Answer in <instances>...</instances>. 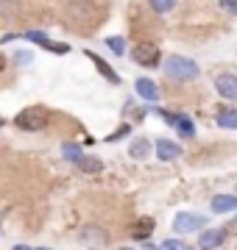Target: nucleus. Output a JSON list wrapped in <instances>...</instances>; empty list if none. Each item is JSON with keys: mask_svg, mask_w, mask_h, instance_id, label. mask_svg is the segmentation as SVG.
I'll use <instances>...</instances> for the list:
<instances>
[{"mask_svg": "<svg viewBox=\"0 0 237 250\" xmlns=\"http://www.w3.org/2000/svg\"><path fill=\"white\" fill-rule=\"evenodd\" d=\"M220 6H223V9H229V11H235V9H237L235 0H220Z\"/></svg>", "mask_w": 237, "mask_h": 250, "instance_id": "25", "label": "nucleus"}, {"mask_svg": "<svg viewBox=\"0 0 237 250\" xmlns=\"http://www.w3.org/2000/svg\"><path fill=\"white\" fill-rule=\"evenodd\" d=\"M204 217L201 214H190V211H182V214H176V220H173V228H176V233H192V231H201L204 228Z\"/></svg>", "mask_w": 237, "mask_h": 250, "instance_id": "3", "label": "nucleus"}, {"mask_svg": "<svg viewBox=\"0 0 237 250\" xmlns=\"http://www.w3.org/2000/svg\"><path fill=\"white\" fill-rule=\"evenodd\" d=\"M37 250H45V248H37Z\"/></svg>", "mask_w": 237, "mask_h": 250, "instance_id": "30", "label": "nucleus"}, {"mask_svg": "<svg viewBox=\"0 0 237 250\" xmlns=\"http://www.w3.org/2000/svg\"><path fill=\"white\" fill-rule=\"evenodd\" d=\"M25 39H31V42H37V45H42V42H45L47 36L42 34V31H28V34H25Z\"/></svg>", "mask_w": 237, "mask_h": 250, "instance_id": "23", "label": "nucleus"}, {"mask_svg": "<svg viewBox=\"0 0 237 250\" xmlns=\"http://www.w3.org/2000/svg\"><path fill=\"white\" fill-rule=\"evenodd\" d=\"M226 239V228H210L198 236V250H215Z\"/></svg>", "mask_w": 237, "mask_h": 250, "instance_id": "5", "label": "nucleus"}, {"mask_svg": "<svg viewBox=\"0 0 237 250\" xmlns=\"http://www.w3.org/2000/svg\"><path fill=\"white\" fill-rule=\"evenodd\" d=\"M106 45H109V50H112V53H118V56H123V53H126V42H123L120 36H109V39H106Z\"/></svg>", "mask_w": 237, "mask_h": 250, "instance_id": "18", "label": "nucleus"}, {"mask_svg": "<svg viewBox=\"0 0 237 250\" xmlns=\"http://www.w3.org/2000/svg\"><path fill=\"white\" fill-rule=\"evenodd\" d=\"M148 153H151V142H148V139H134L131 147H128V156H131V159H137V161L148 159Z\"/></svg>", "mask_w": 237, "mask_h": 250, "instance_id": "13", "label": "nucleus"}, {"mask_svg": "<svg viewBox=\"0 0 237 250\" xmlns=\"http://www.w3.org/2000/svg\"><path fill=\"white\" fill-rule=\"evenodd\" d=\"M3 123H6V120H3V117H0V128H3Z\"/></svg>", "mask_w": 237, "mask_h": 250, "instance_id": "29", "label": "nucleus"}, {"mask_svg": "<svg viewBox=\"0 0 237 250\" xmlns=\"http://www.w3.org/2000/svg\"><path fill=\"white\" fill-rule=\"evenodd\" d=\"M75 164H78L84 172H90V175H98V172H103V161H100V159H92V156H81Z\"/></svg>", "mask_w": 237, "mask_h": 250, "instance_id": "14", "label": "nucleus"}, {"mask_svg": "<svg viewBox=\"0 0 237 250\" xmlns=\"http://www.w3.org/2000/svg\"><path fill=\"white\" fill-rule=\"evenodd\" d=\"M14 250H28V248H23V245H17V248H14Z\"/></svg>", "mask_w": 237, "mask_h": 250, "instance_id": "27", "label": "nucleus"}, {"mask_svg": "<svg viewBox=\"0 0 237 250\" xmlns=\"http://www.w3.org/2000/svg\"><path fill=\"white\" fill-rule=\"evenodd\" d=\"M134 86H137V95H140L142 100H151V103H154V100H159V89H156V83H154V81L140 78L137 83H134Z\"/></svg>", "mask_w": 237, "mask_h": 250, "instance_id": "11", "label": "nucleus"}, {"mask_svg": "<svg viewBox=\"0 0 237 250\" xmlns=\"http://www.w3.org/2000/svg\"><path fill=\"white\" fill-rule=\"evenodd\" d=\"M6 70V59H3V53H0V72Z\"/></svg>", "mask_w": 237, "mask_h": 250, "instance_id": "26", "label": "nucleus"}, {"mask_svg": "<svg viewBox=\"0 0 237 250\" xmlns=\"http://www.w3.org/2000/svg\"><path fill=\"white\" fill-rule=\"evenodd\" d=\"M148 3H151V9H154V11L165 14V11H170V9H173V3H176V0H148Z\"/></svg>", "mask_w": 237, "mask_h": 250, "instance_id": "19", "label": "nucleus"}, {"mask_svg": "<svg viewBox=\"0 0 237 250\" xmlns=\"http://www.w3.org/2000/svg\"><path fill=\"white\" fill-rule=\"evenodd\" d=\"M42 47H45V50H50V53H70V45H59V42H50V39H45V42H42Z\"/></svg>", "mask_w": 237, "mask_h": 250, "instance_id": "20", "label": "nucleus"}, {"mask_svg": "<svg viewBox=\"0 0 237 250\" xmlns=\"http://www.w3.org/2000/svg\"><path fill=\"white\" fill-rule=\"evenodd\" d=\"M81 239L90 248H100V245L109 242V233L103 231V228H98V225H87V228H81Z\"/></svg>", "mask_w": 237, "mask_h": 250, "instance_id": "7", "label": "nucleus"}, {"mask_svg": "<svg viewBox=\"0 0 237 250\" xmlns=\"http://www.w3.org/2000/svg\"><path fill=\"white\" fill-rule=\"evenodd\" d=\"M215 89H218V95L220 98H226V100H235L237 98V78L235 75H218L215 78Z\"/></svg>", "mask_w": 237, "mask_h": 250, "instance_id": "6", "label": "nucleus"}, {"mask_svg": "<svg viewBox=\"0 0 237 250\" xmlns=\"http://www.w3.org/2000/svg\"><path fill=\"white\" fill-rule=\"evenodd\" d=\"M235 208H237V197L232 195H215V200H212V211L215 214H229Z\"/></svg>", "mask_w": 237, "mask_h": 250, "instance_id": "10", "label": "nucleus"}, {"mask_svg": "<svg viewBox=\"0 0 237 250\" xmlns=\"http://www.w3.org/2000/svg\"><path fill=\"white\" fill-rule=\"evenodd\" d=\"M47 123H50V114L45 108L39 106H31V108H23L17 117H14V125L20 131H28V134H37V131H45Z\"/></svg>", "mask_w": 237, "mask_h": 250, "instance_id": "1", "label": "nucleus"}, {"mask_svg": "<svg viewBox=\"0 0 237 250\" xmlns=\"http://www.w3.org/2000/svg\"><path fill=\"white\" fill-rule=\"evenodd\" d=\"M145 250H156V248H151V245H145Z\"/></svg>", "mask_w": 237, "mask_h": 250, "instance_id": "28", "label": "nucleus"}, {"mask_svg": "<svg viewBox=\"0 0 237 250\" xmlns=\"http://www.w3.org/2000/svg\"><path fill=\"white\" fill-rule=\"evenodd\" d=\"M170 125H176L182 136H192V134H195V125H192V120L187 114H173V123H170Z\"/></svg>", "mask_w": 237, "mask_h": 250, "instance_id": "15", "label": "nucleus"}, {"mask_svg": "<svg viewBox=\"0 0 237 250\" xmlns=\"http://www.w3.org/2000/svg\"><path fill=\"white\" fill-rule=\"evenodd\" d=\"M154 228H156V223L151 220V217H148V220H140V223L131 228V236H134V239H140V242H145L148 236L154 233Z\"/></svg>", "mask_w": 237, "mask_h": 250, "instance_id": "12", "label": "nucleus"}, {"mask_svg": "<svg viewBox=\"0 0 237 250\" xmlns=\"http://www.w3.org/2000/svg\"><path fill=\"white\" fill-rule=\"evenodd\" d=\"M131 59L140 64V67H156L159 64V47L156 45H137L131 50Z\"/></svg>", "mask_w": 237, "mask_h": 250, "instance_id": "4", "label": "nucleus"}, {"mask_svg": "<svg viewBox=\"0 0 237 250\" xmlns=\"http://www.w3.org/2000/svg\"><path fill=\"white\" fill-rule=\"evenodd\" d=\"M156 156H159L162 161L179 159V156H182V147H179L176 142H170V139H159V142H156Z\"/></svg>", "mask_w": 237, "mask_h": 250, "instance_id": "9", "label": "nucleus"}, {"mask_svg": "<svg viewBox=\"0 0 237 250\" xmlns=\"http://www.w3.org/2000/svg\"><path fill=\"white\" fill-rule=\"evenodd\" d=\"M162 250H192V248H187V245L179 242V239H165L162 242Z\"/></svg>", "mask_w": 237, "mask_h": 250, "instance_id": "21", "label": "nucleus"}, {"mask_svg": "<svg viewBox=\"0 0 237 250\" xmlns=\"http://www.w3.org/2000/svg\"><path fill=\"white\" fill-rule=\"evenodd\" d=\"M87 59H90L92 64H95V67H98V72L100 75H103V78L109 81V83H120V75L115 70H112V64H106L103 62V59H100L98 53H92V50H87Z\"/></svg>", "mask_w": 237, "mask_h": 250, "instance_id": "8", "label": "nucleus"}, {"mask_svg": "<svg viewBox=\"0 0 237 250\" xmlns=\"http://www.w3.org/2000/svg\"><path fill=\"white\" fill-rule=\"evenodd\" d=\"M128 131H131V125H128V123H126V125H120L115 134H109V142H118V139H123V136H126Z\"/></svg>", "mask_w": 237, "mask_h": 250, "instance_id": "22", "label": "nucleus"}, {"mask_svg": "<svg viewBox=\"0 0 237 250\" xmlns=\"http://www.w3.org/2000/svg\"><path fill=\"white\" fill-rule=\"evenodd\" d=\"M14 62H17V64H28V62H31V53L20 50V53H14Z\"/></svg>", "mask_w": 237, "mask_h": 250, "instance_id": "24", "label": "nucleus"}, {"mask_svg": "<svg viewBox=\"0 0 237 250\" xmlns=\"http://www.w3.org/2000/svg\"><path fill=\"white\" fill-rule=\"evenodd\" d=\"M165 75L173 81H195L198 78V64L192 59H187V56H167Z\"/></svg>", "mask_w": 237, "mask_h": 250, "instance_id": "2", "label": "nucleus"}, {"mask_svg": "<svg viewBox=\"0 0 237 250\" xmlns=\"http://www.w3.org/2000/svg\"><path fill=\"white\" fill-rule=\"evenodd\" d=\"M62 150H64V156H67L70 161H78V159L84 156V153H81V147H78L75 142H64V145H62Z\"/></svg>", "mask_w": 237, "mask_h": 250, "instance_id": "17", "label": "nucleus"}, {"mask_svg": "<svg viewBox=\"0 0 237 250\" xmlns=\"http://www.w3.org/2000/svg\"><path fill=\"white\" fill-rule=\"evenodd\" d=\"M218 125L220 128H237V111L235 108H220L218 111Z\"/></svg>", "mask_w": 237, "mask_h": 250, "instance_id": "16", "label": "nucleus"}]
</instances>
